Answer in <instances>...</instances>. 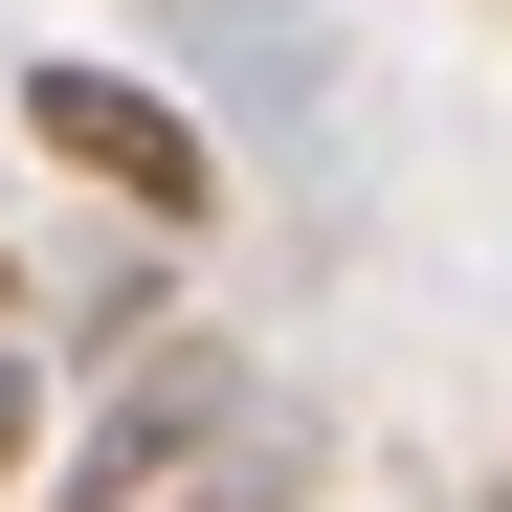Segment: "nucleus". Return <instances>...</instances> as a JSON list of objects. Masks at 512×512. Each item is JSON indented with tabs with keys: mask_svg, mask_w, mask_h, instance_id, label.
<instances>
[{
	"mask_svg": "<svg viewBox=\"0 0 512 512\" xmlns=\"http://www.w3.org/2000/svg\"><path fill=\"white\" fill-rule=\"evenodd\" d=\"M0 112H23V156H45V179H90V201H112V223H156V245H201V223L245 201V179H223V134L156 90V67H112V45H45Z\"/></svg>",
	"mask_w": 512,
	"mask_h": 512,
	"instance_id": "1",
	"label": "nucleus"
},
{
	"mask_svg": "<svg viewBox=\"0 0 512 512\" xmlns=\"http://www.w3.org/2000/svg\"><path fill=\"white\" fill-rule=\"evenodd\" d=\"M223 423H245V357H223V334H156V357L112 379V423L45 468V512H134V490H179V468L223 446Z\"/></svg>",
	"mask_w": 512,
	"mask_h": 512,
	"instance_id": "2",
	"label": "nucleus"
},
{
	"mask_svg": "<svg viewBox=\"0 0 512 512\" xmlns=\"http://www.w3.org/2000/svg\"><path fill=\"white\" fill-rule=\"evenodd\" d=\"M45 401H67V357H23V334H0V512H23V468H45Z\"/></svg>",
	"mask_w": 512,
	"mask_h": 512,
	"instance_id": "3",
	"label": "nucleus"
},
{
	"mask_svg": "<svg viewBox=\"0 0 512 512\" xmlns=\"http://www.w3.org/2000/svg\"><path fill=\"white\" fill-rule=\"evenodd\" d=\"M134 512H245V490H223V468H179V490H134Z\"/></svg>",
	"mask_w": 512,
	"mask_h": 512,
	"instance_id": "4",
	"label": "nucleus"
},
{
	"mask_svg": "<svg viewBox=\"0 0 512 512\" xmlns=\"http://www.w3.org/2000/svg\"><path fill=\"white\" fill-rule=\"evenodd\" d=\"M0 312H23V268H0Z\"/></svg>",
	"mask_w": 512,
	"mask_h": 512,
	"instance_id": "5",
	"label": "nucleus"
}]
</instances>
